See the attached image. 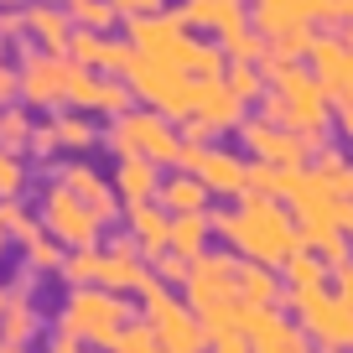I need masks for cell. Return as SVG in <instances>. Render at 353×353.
Masks as SVG:
<instances>
[{"label":"cell","mask_w":353,"mask_h":353,"mask_svg":"<svg viewBox=\"0 0 353 353\" xmlns=\"http://www.w3.org/2000/svg\"><path fill=\"white\" fill-rule=\"evenodd\" d=\"M213 234L239 260H260V265H281L286 254L301 250V229L291 208L270 192H239V208L213 213Z\"/></svg>","instance_id":"cell-1"},{"label":"cell","mask_w":353,"mask_h":353,"mask_svg":"<svg viewBox=\"0 0 353 353\" xmlns=\"http://www.w3.org/2000/svg\"><path fill=\"white\" fill-rule=\"evenodd\" d=\"M260 73H265L260 114H265V120H276V125H286V130H296L301 141L317 151V145L327 141V125H332V99L322 94V83L312 78V68L265 52Z\"/></svg>","instance_id":"cell-2"},{"label":"cell","mask_w":353,"mask_h":353,"mask_svg":"<svg viewBox=\"0 0 353 353\" xmlns=\"http://www.w3.org/2000/svg\"><path fill=\"white\" fill-rule=\"evenodd\" d=\"M234 260H239L234 250H203V254H192V260H188V281H182L188 296H182V301L192 307V317H198V327H203V348H208L213 332L239 327Z\"/></svg>","instance_id":"cell-3"},{"label":"cell","mask_w":353,"mask_h":353,"mask_svg":"<svg viewBox=\"0 0 353 353\" xmlns=\"http://www.w3.org/2000/svg\"><path fill=\"white\" fill-rule=\"evenodd\" d=\"M130 296H120V291H104V286H73V296L63 301V317H57V327L68 332V338L88 343V348H110L114 332L130 322Z\"/></svg>","instance_id":"cell-4"},{"label":"cell","mask_w":353,"mask_h":353,"mask_svg":"<svg viewBox=\"0 0 353 353\" xmlns=\"http://www.w3.org/2000/svg\"><path fill=\"white\" fill-rule=\"evenodd\" d=\"M276 307L296 312L301 338H317L322 348H332V353H353V307L332 286H312V291H286L281 286Z\"/></svg>","instance_id":"cell-5"},{"label":"cell","mask_w":353,"mask_h":353,"mask_svg":"<svg viewBox=\"0 0 353 353\" xmlns=\"http://www.w3.org/2000/svg\"><path fill=\"white\" fill-rule=\"evenodd\" d=\"M125 83H130L135 104H145V110L166 114L172 125H182L192 114V94H198V78L182 73V68L172 63H156V57L135 52V63L125 68Z\"/></svg>","instance_id":"cell-6"},{"label":"cell","mask_w":353,"mask_h":353,"mask_svg":"<svg viewBox=\"0 0 353 353\" xmlns=\"http://www.w3.org/2000/svg\"><path fill=\"white\" fill-rule=\"evenodd\" d=\"M104 145H110L114 156H145V161H156L166 172V166H176V151H182V130H176L166 114L156 110H125L114 114V125L99 135Z\"/></svg>","instance_id":"cell-7"},{"label":"cell","mask_w":353,"mask_h":353,"mask_svg":"<svg viewBox=\"0 0 353 353\" xmlns=\"http://www.w3.org/2000/svg\"><path fill=\"white\" fill-rule=\"evenodd\" d=\"M141 301H145L141 317L151 322L156 343H161L166 353H203V327H198V317H192V307L176 296L172 286L151 281V286L141 291Z\"/></svg>","instance_id":"cell-8"},{"label":"cell","mask_w":353,"mask_h":353,"mask_svg":"<svg viewBox=\"0 0 353 353\" xmlns=\"http://www.w3.org/2000/svg\"><path fill=\"white\" fill-rule=\"evenodd\" d=\"M176 166L198 176L203 188H208V198H239V192H244V172H250V161H244L239 151H223V145L192 141V135H182Z\"/></svg>","instance_id":"cell-9"},{"label":"cell","mask_w":353,"mask_h":353,"mask_svg":"<svg viewBox=\"0 0 353 353\" xmlns=\"http://www.w3.org/2000/svg\"><path fill=\"white\" fill-rule=\"evenodd\" d=\"M68 78H73V63L63 52L37 47L16 68V99H26L32 110H68Z\"/></svg>","instance_id":"cell-10"},{"label":"cell","mask_w":353,"mask_h":353,"mask_svg":"<svg viewBox=\"0 0 353 353\" xmlns=\"http://www.w3.org/2000/svg\"><path fill=\"white\" fill-rule=\"evenodd\" d=\"M192 26L182 21L176 11H151V16H130V47L145 57H156V63H172L188 73V52H192Z\"/></svg>","instance_id":"cell-11"},{"label":"cell","mask_w":353,"mask_h":353,"mask_svg":"<svg viewBox=\"0 0 353 353\" xmlns=\"http://www.w3.org/2000/svg\"><path fill=\"white\" fill-rule=\"evenodd\" d=\"M37 223H42L63 250H88V244H99V234H104V223L94 219L63 182L42 188V219H37Z\"/></svg>","instance_id":"cell-12"},{"label":"cell","mask_w":353,"mask_h":353,"mask_svg":"<svg viewBox=\"0 0 353 353\" xmlns=\"http://www.w3.org/2000/svg\"><path fill=\"white\" fill-rule=\"evenodd\" d=\"M234 130H239L250 161H270V166H307V161H312V145L301 141L296 130H286V125H276V120H265V114H244Z\"/></svg>","instance_id":"cell-13"},{"label":"cell","mask_w":353,"mask_h":353,"mask_svg":"<svg viewBox=\"0 0 353 353\" xmlns=\"http://www.w3.org/2000/svg\"><path fill=\"white\" fill-rule=\"evenodd\" d=\"M68 110H83V114H125L135 110V94L125 78L114 73H99V68H78L73 63V78H68Z\"/></svg>","instance_id":"cell-14"},{"label":"cell","mask_w":353,"mask_h":353,"mask_svg":"<svg viewBox=\"0 0 353 353\" xmlns=\"http://www.w3.org/2000/svg\"><path fill=\"white\" fill-rule=\"evenodd\" d=\"M239 120H244V104L229 94V83H223V78H198V94H192V114L182 120V125H188L182 135H192V141H208V135L234 130Z\"/></svg>","instance_id":"cell-15"},{"label":"cell","mask_w":353,"mask_h":353,"mask_svg":"<svg viewBox=\"0 0 353 353\" xmlns=\"http://www.w3.org/2000/svg\"><path fill=\"white\" fill-rule=\"evenodd\" d=\"M239 332H244V343H250V353H291V348H301V327L281 307L239 301Z\"/></svg>","instance_id":"cell-16"},{"label":"cell","mask_w":353,"mask_h":353,"mask_svg":"<svg viewBox=\"0 0 353 353\" xmlns=\"http://www.w3.org/2000/svg\"><path fill=\"white\" fill-rule=\"evenodd\" d=\"M151 281H156L151 276V260L130 244V234H120L110 250H99V276H94V286L120 291V296H141Z\"/></svg>","instance_id":"cell-17"},{"label":"cell","mask_w":353,"mask_h":353,"mask_svg":"<svg viewBox=\"0 0 353 353\" xmlns=\"http://www.w3.org/2000/svg\"><path fill=\"white\" fill-rule=\"evenodd\" d=\"M307 68H312V78L322 83V94H327L332 104L348 99V88H353V52H348L343 37H312Z\"/></svg>","instance_id":"cell-18"},{"label":"cell","mask_w":353,"mask_h":353,"mask_svg":"<svg viewBox=\"0 0 353 353\" xmlns=\"http://www.w3.org/2000/svg\"><path fill=\"white\" fill-rule=\"evenodd\" d=\"M57 182H63V188L73 192V198L83 203V208L94 213L99 223H114V219H120V198H114V188H110V182H104V176L94 172L88 161H68Z\"/></svg>","instance_id":"cell-19"},{"label":"cell","mask_w":353,"mask_h":353,"mask_svg":"<svg viewBox=\"0 0 353 353\" xmlns=\"http://www.w3.org/2000/svg\"><path fill=\"white\" fill-rule=\"evenodd\" d=\"M176 16L188 26H198V32H208L213 42L239 32V26H250V6H244V0H182Z\"/></svg>","instance_id":"cell-20"},{"label":"cell","mask_w":353,"mask_h":353,"mask_svg":"<svg viewBox=\"0 0 353 353\" xmlns=\"http://www.w3.org/2000/svg\"><path fill=\"white\" fill-rule=\"evenodd\" d=\"M156 182H161V166L156 161H145V156H114L110 188H114V198H120V208L125 203H151Z\"/></svg>","instance_id":"cell-21"},{"label":"cell","mask_w":353,"mask_h":353,"mask_svg":"<svg viewBox=\"0 0 353 353\" xmlns=\"http://www.w3.org/2000/svg\"><path fill=\"white\" fill-rule=\"evenodd\" d=\"M125 229H130V244L151 260V254L166 250V208L161 203H125Z\"/></svg>","instance_id":"cell-22"},{"label":"cell","mask_w":353,"mask_h":353,"mask_svg":"<svg viewBox=\"0 0 353 353\" xmlns=\"http://www.w3.org/2000/svg\"><path fill=\"white\" fill-rule=\"evenodd\" d=\"M213 239V213L198 208V213H166V250L182 254V260H192V254H203Z\"/></svg>","instance_id":"cell-23"},{"label":"cell","mask_w":353,"mask_h":353,"mask_svg":"<svg viewBox=\"0 0 353 353\" xmlns=\"http://www.w3.org/2000/svg\"><path fill=\"white\" fill-rule=\"evenodd\" d=\"M21 32H32L37 47H47V52H63L73 21H68V11L57 6V0H37V6H26V11H21Z\"/></svg>","instance_id":"cell-24"},{"label":"cell","mask_w":353,"mask_h":353,"mask_svg":"<svg viewBox=\"0 0 353 353\" xmlns=\"http://www.w3.org/2000/svg\"><path fill=\"white\" fill-rule=\"evenodd\" d=\"M234 296L254 307H276L281 301V270L260 260H234Z\"/></svg>","instance_id":"cell-25"},{"label":"cell","mask_w":353,"mask_h":353,"mask_svg":"<svg viewBox=\"0 0 353 353\" xmlns=\"http://www.w3.org/2000/svg\"><path fill=\"white\" fill-rule=\"evenodd\" d=\"M11 239L26 250V265H32V270H42V276H57V265H63V244H57L52 234H47L42 223L32 219V213H26V219L11 229Z\"/></svg>","instance_id":"cell-26"},{"label":"cell","mask_w":353,"mask_h":353,"mask_svg":"<svg viewBox=\"0 0 353 353\" xmlns=\"http://www.w3.org/2000/svg\"><path fill=\"white\" fill-rule=\"evenodd\" d=\"M42 332V317H37L26 286H6V307H0V343H32Z\"/></svg>","instance_id":"cell-27"},{"label":"cell","mask_w":353,"mask_h":353,"mask_svg":"<svg viewBox=\"0 0 353 353\" xmlns=\"http://www.w3.org/2000/svg\"><path fill=\"white\" fill-rule=\"evenodd\" d=\"M156 203H161L166 213H198V208H208V188H203L192 172H182V166H176L172 176H161V182H156Z\"/></svg>","instance_id":"cell-28"},{"label":"cell","mask_w":353,"mask_h":353,"mask_svg":"<svg viewBox=\"0 0 353 353\" xmlns=\"http://www.w3.org/2000/svg\"><path fill=\"white\" fill-rule=\"evenodd\" d=\"M276 270H281V286H286V291H312V286H327V281H332V270L322 265V254H312V250L286 254Z\"/></svg>","instance_id":"cell-29"},{"label":"cell","mask_w":353,"mask_h":353,"mask_svg":"<svg viewBox=\"0 0 353 353\" xmlns=\"http://www.w3.org/2000/svg\"><path fill=\"white\" fill-rule=\"evenodd\" d=\"M52 135H57V151H94L99 145V125L78 110H52Z\"/></svg>","instance_id":"cell-30"},{"label":"cell","mask_w":353,"mask_h":353,"mask_svg":"<svg viewBox=\"0 0 353 353\" xmlns=\"http://www.w3.org/2000/svg\"><path fill=\"white\" fill-rule=\"evenodd\" d=\"M223 83H229V94L250 110V104H260V94H265V73H260V63H229L223 68Z\"/></svg>","instance_id":"cell-31"},{"label":"cell","mask_w":353,"mask_h":353,"mask_svg":"<svg viewBox=\"0 0 353 353\" xmlns=\"http://www.w3.org/2000/svg\"><path fill=\"white\" fill-rule=\"evenodd\" d=\"M63 11H68L73 26H88V32H110V26L120 21L110 0H63Z\"/></svg>","instance_id":"cell-32"},{"label":"cell","mask_w":353,"mask_h":353,"mask_svg":"<svg viewBox=\"0 0 353 353\" xmlns=\"http://www.w3.org/2000/svg\"><path fill=\"white\" fill-rule=\"evenodd\" d=\"M57 276H63L68 286H94V276H99V244H88V250H63Z\"/></svg>","instance_id":"cell-33"},{"label":"cell","mask_w":353,"mask_h":353,"mask_svg":"<svg viewBox=\"0 0 353 353\" xmlns=\"http://www.w3.org/2000/svg\"><path fill=\"white\" fill-rule=\"evenodd\" d=\"M219 47H223V57L229 63H265V37L254 32V26H239V32H229V37H219Z\"/></svg>","instance_id":"cell-34"},{"label":"cell","mask_w":353,"mask_h":353,"mask_svg":"<svg viewBox=\"0 0 353 353\" xmlns=\"http://www.w3.org/2000/svg\"><path fill=\"white\" fill-rule=\"evenodd\" d=\"M63 57H68V63H78V68H99V57H104V32H88V26H73V32H68V47H63Z\"/></svg>","instance_id":"cell-35"},{"label":"cell","mask_w":353,"mask_h":353,"mask_svg":"<svg viewBox=\"0 0 353 353\" xmlns=\"http://www.w3.org/2000/svg\"><path fill=\"white\" fill-rule=\"evenodd\" d=\"M161 343H156V332H151V322L145 317H130L120 332H114V343H110V353H156Z\"/></svg>","instance_id":"cell-36"},{"label":"cell","mask_w":353,"mask_h":353,"mask_svg":"<svg viewBox=\"0 0 353 353\" xmlns=\"http://www.w3.org/2000/svg\"><path fill=\"white\" fill-rule=\"evenodd\" d=\"M223 68H229V57H223L219 42H208V37H198L188 52V73L192 78H223Z\"/></svg>","instance_id":"cell-37"},{"label":"cell","mask_w":353,"mask_h":353,"mask_svg":"<svg viewBox=\"0 0 353 353\" xmlns=\"http://www.w3.org/2000/svg\"><path fill=\"white\" fill-rule=\"evenodd\" d=\"M312 37H317V32H312V21H296V26H286L281 37H270L265 47H270V57H291V63H301L307 47H312Z\"/></svg>","instance_id":"cell-38"},{"label":"cell","mask_w":353,"mask_h":353,"mask_svg":"<svg viewBox=\"0 0 353 353\" xmlns=\"http://www.w3.org/2000/svg\"><path fill=\"white\" fill-rule=\"evenodd\" d=\"M26 135H32V120H26V110H16V104H0V145L21 156V151H26Z\"/></svg>","instance_id":"cell-39"},{"label":"cell","mask_w":353,"mask_h":353,"mask_svg":"<svg viewBox=\"0 0 353 353\" xmlns=\"http://www.w3.org/2000/svg\"><path fill=\"white\" fill-rule=\"evenodd\" d=\"M21 192H26V166L16 151L0 145V198H21Z\"/></svg>","instance_id":"cell-40"},{"label":"cell","mask_w":353,"mask_h":353,"mask_svg":"<svg viewBox=\"0 0 353 353\" xmlns=\"http://www.w3.org/2000/svg\"><path fill=\"white\" fill-rule=\"evenodd\" d=\"M135 63V47H130V37H110L104 32V57H99V73H114V78H125V68Z\"/></svg>","instance_id":"cell-41"},{"label":"cell","mask_w":353,"mask_h":353,"mask_svg":"<svg viewBox=\"0 0 353 353\" xmlns=\"http://www.w3.org/2000/svg\"><path fill=\"white\" fill-rule=\"evenodd\" d=\"M151 276L161 281V286H182V281H188V260L172 254V250H161V254H151Z\"/></svg>","instance_id":"cell-42"},{"label":"cell","mask_w":353,"mask_h":353,"mask_svg":"<svg viewBox=\"0 0 353 353\" xmlns=\"http://www.w3.org/2000/svg\"><path fill=\"white\" fill-rule=\"evenodd\" d=\"M276 6H286L291 16H301V21H312V26L332 16V0H276Z\"/></svg>","instance_id":"cell-43"},{"label":"cell","mask_w":353,"mask_h":353,"mask_svg":"<svg viewBox=\"0 0 353 353\" xmlns=\"http://www.w3.org/2000/svg\"><path fill=\"white\" fill-rule=\"evenodd\" d=\"M26 151H32L37 161L57 156V135H52V125H32V135H26Z\"/></svg>","instance_id":"cell-44"},{"label":"cell","mask_w":353,"mask_h":353,"mask_svg":"<svg viewBox=\"0 0 353 353\" xmlns=\"http://www.w3.org/2000/svg\"><path fill=\"white\" fill-rule=\"evenodd\" d=\"M203 353H250V343H244V332H239V327H229V332H213Z\"/></svg>","instance_id":"cell-45"},{"label":"cell","mask_w":353,"mask_h":353,"mask_svg":"<svg viewBox=\"0 0 353 353\" xmlns=\"http://www.w3.org/2000/svg\"><path fill=\"white\" fill-rule=\"evenodd\" d=\"M312 156H317V166H312V172H322V176H338L343 166H348V161H343V151H332L327 141H322V145H317Z\"/></svg>","instance_id":"cell-46"},{"label":"cell","mask_w":353,"mask_h":353,"mask_svg":"<svg viewBox=\"0 0 353 353\" xmlns=\"http://www.w3.org/2000/svg\"><path fill=\"white\" fill-rule=\"evenodd\" d=\"M114 6V16H125V21H130V16H151V11H161L166 0H110Z\"/></svg>","instance_id":"cell-47"},{"label":"cell","mask_w":353,"mask_h":353,"mask_svg":"<svg viewBox=\"0 0 353 353\" xmlns=\"http://www.w3.org/2000/svg\"><path fill=\"white\" fill-rule=\"evenodd\" d=\"M16 37H21V11H16V6H0V47L16 42Z\"/></svg>","instance_id":"cell-48"},{"label":"cell","mask_w":353,"mask_h":353,"mask_svg":"<svg viewBox=\"0 0 353 353\" xmlns=\"http://www.w3.org/2000/svg\"><path fill=\"white\" fill-rule=\"evenodd\" d=\"M0 104H16V68L6 63V47H0Z\"/></svg>","instance_id":"cell-49"},{"label":"cell","mask_w":353,"mask_h":353,"mask_svg":"<svg viewBox=\"0 0 353 353\" xmlns=\"http://www.w3.org/2000/svg\"><path fill=\"white\" fill-rule=\"evenodd\" d=\"M332 281H338V296H343V301L353 307V254H348V260L338 265V270H332Z\"/></svg>","instance_id":"cell-50"},{"label":"cell","mask_w":353,"mask_h":353,"mask_svg":"<svg viewBox=\"0 0 353 353\" xmlns=\"http://www.w3.org/2000/svg\"><path fill=\"white\" fill-rule=\"evenodd\" d=\"M47 353H99V348H88V343H78V338H68L63 327H57V338H52V348Z\"/></svg>","instance_id":"cell-51"},{"label":"cell","mask_w":353,"mask_h":353,"mask_svg":"<svg viewBox=\"0 0 353 353\" xmlns=\"http://www.w3.org/2000/svg\"><path fill=\"white\" fill-rule=\"evenodd\" d=\"M332 125H338L343 141H353V104H332Z\"/></svg>","instance_id":"cell-52"},{"label":"cell","mask_w":353,"mask_h":353,"mask_svg":"<svg viewBox=\"0 0 353 353\" xmlns=\"http://www.w3.org/2000/svg\"><path fill=\"white\" fill-rule=\"evenodd\" d=\"M332 26H353V0H332Z\"/></svg>","instance_id":"cell-53"},{"label":"cell","mask_w":353,"mask_h":353,"mask_svg":"<svg viewBox=\"0 0 353 353\" xmlns=\"http://www.w3.org/2000/svg\"><path fill=\"white\" fill-rule=\"evenodd\" d=\"M0 353H32L26 343H0Z\"/></svg>","instance_id":"cell-54"},{"label":"cell","mask_w":353,"mask_h":353,"mask_svg":"<svg viewBox=\"0 0 353 353\" xmlns=\"http://www.w3.org/2000/svg\"><path fill=\"white\" fill-rule=\"evenodd\" d=\"M343 42H348V52H353V26H343Z\"/></svg>","instance_id":"cell-55"},{"label":"cell","mask_w":353,"mask_h":353,"mask_svg":"<svg viewBox=\"0 0 353 353\" xmlns=\"http://www.w3.org/2000/svg\"><path fill=\"white\" fill-rule=\"evenodd\" d=\"M6 244H11V234H0V254H6Z\"/></svg>","instance_id":"cell-56"},{"label":"cell","mask_w":353,"mask_h":353,"mask_svg":"<svg viewBox=\"0 0 353 353\" xmlns=\"http://www.w3.org/2000/svg\"><path fill=\"white\" fill-rule=\"evenodd\" d=\"M291 353H312V348H291ZM322 353H332V348H322Z\"/></svg>","instance_id":"cell-57"},{"label":"cell","mask_w":353,"mask_h":353,"mask_svg":"<svg viewBox=\"0 0 353 353\" xmlns=\"http://www.w3.org/2000/svg\"><path fill=\"white\" fill-rule=\"evenodd\" d=\"M0 6H26V0H0Z\"/></svg>","instance_id":"cell-58"},{"label":"cell","mask_w":353,"mask_h":353,"mask_svg":"<svg viewBox=\"0 0 353 353\" xmlns=\"http://www.w3.org/2000/svg\"><path fill=\"white\" fill-rule=\"evenodd\" d=\"M0 307H6V286H0Z\"/></svg>","instance_id":"cell-59"},{"label":"cell","mask_w":353,"mask_h":353,"mask_svg":"<svg viewBox=\"0 0 353 353\" xmlns=\"http://www.w3.org/2000/svg\"><path fill=\"white\" fill-rule=\"evenodd\" d=\"M57 6H63V0H57Z\"/></svg>","instance_id":"cell-60"},{"label":"cell","mask_w":353,"mask_h":353,"mask_svg":"<svg viewBox=\"0 0 353 353\" xmlns=\"http://www.w3.org/2000/svg\"><path fill=\"white\" fill-rule=\"evenodd\" d=\"M348 239H353V234H348Z\"/></svg>","instance_id":"cell-61"}]
</instances>
